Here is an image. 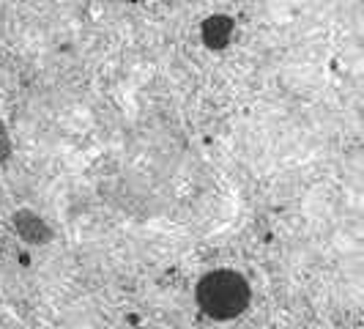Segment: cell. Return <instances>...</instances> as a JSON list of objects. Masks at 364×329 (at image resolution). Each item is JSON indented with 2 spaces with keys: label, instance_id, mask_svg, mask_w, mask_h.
Segmentation results:
<instances>
[{
  "label": "cell",
  "instance_id": "obj_1",
  "mask_svg": "<svg viewBox=\"0 0 364 329\" xmlns=\"http://www.w3.org/2000/svg\"><path fill=\"white\" fill-rule=\"evenodd\" d=\"M198 305L214 321H230L250 308V283L233 269L208 272L198 283Z\"/></svg>",
  "mask_w": 364,
  "mask_h": 329
},
{
  "label": "cell",
  "instance_id": "obj_2",
  "mask_svg": "<svg viewBox=\"0 0 364 329\" xmlns=\"http://www.w3.org/2000/svg\"><path fill=\"white\" fill-rule=\"evenodd\" d=\"M230 33H233V22L228 17H211L203 28V36H205L208 47H225L230 41Z\"/></svg>",
  "mask_w": 364,
  "mask_h": 329
}]
</instances>
